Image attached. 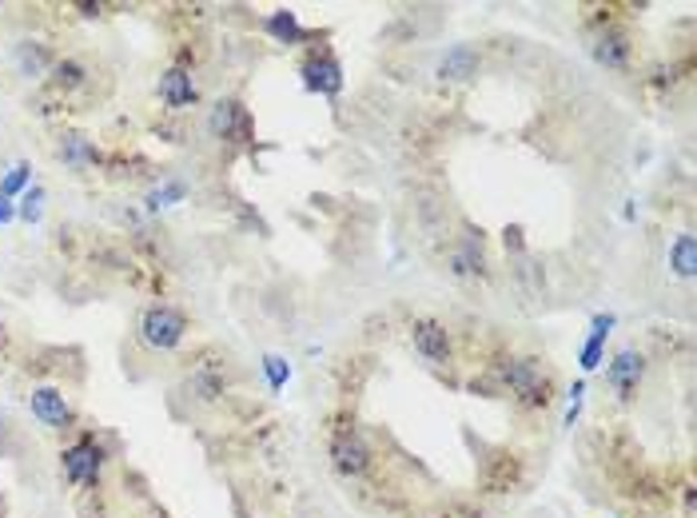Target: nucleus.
I'll return each mask as SVG.
<instances>
[{
	"instance_id": "obj_1",
	"label": "nucleus",
	"mask_w": 697,
	"mask_h": 518,
	"mask_svg": "<svg viewBox=\"0 0 697 518\" xmlns=\"http://www.w3.org/2000/svg\"><path fill=\"white\" fill-rule=\"evenodd\" d=\"M502 383L523 406H546L554 399V379L538 367V359H510L502 367Z\"/></svg>"
},
{
	"instance_id": "obj_2",
	"label": "nucleus",
	"mask_w": 697,
	"mask_h": 518,
	"mask_svg": "<svg viewBox=\"0 0 697 518\" xmlns=\"http://www.w3.org/2000/svg\"><path fill=\"white\" fill-rule=\"evenodd\" d=\"M183 335H188V319H183L180 308H167V303H156V308L144 311V319H139V339H144L147 347L156 351H172L183 344Z\"/></svg>"
},
{
	"instance_id": "obj_3",
	"label": "nucleus",
	"mask_w": 697,
	"mask_h": 518,
	"mask_svg": "<svg viewBox=\"0 0 697 518\" xmlns=\"http://www.w3.org/2000/svg\"><path fill=\"white\" fill-rule=\"evenodd\" d=\"M331 459H335V470H339V475L359 478V475H367V467H371V447L355 427H343V431H335V439H331Z\"/></svg>"
},
{
	"instance_id": "obj_4",
	"label": "nucleus",
	"mask_w": 697,
	"mask_h": 518,
	"mask_svg": "<svg viewBox=\"0 0 697 518\" xmlns=\"http://www.w3.org/2000/svg\"><path fill=\"white\" fill-rule=\"evenodd\" d=\"M208 128L216 140H247L251 136V120H247V108L239 100H219L208 116Z\"/></svg>"
},
{
	"instance_id": "obj_5",
	"label": "nucleus",
	"mask_w": 697,
	"mask_h": 518,
	"mask_svg": "<svg viewBox=\"0 0 697 518\" xmlns=\"http://www.w3.org/2000/svg\"><path fill=\"white\" fill-rule=\"evenodd\" d=\"M28 406H32V415L44 423V427L64 431L72 423V406H68V399H64V391H56V387H36V391L28 395Z\"/></svg>"
},
{
	"instance_id": "obj_6",
	"label": "nucleus",
	"mask_w": 697,
	"mask_h": 518,
	"mask_svg": "<svg viewBox=\"0 0 697 518\" xmlns=\"http://www.w3.org/2000/svg\"><path fill=\"white\" fill-rule=\"evenodd\" d=\"M303 85L311 92H319V96H339L343 92V68L339 60L331 57V52H319V57H311L303 64Z\"/></svg>"
},
{
	"instance_id": "obj_7",
	"label": "nucleus",
	"mask_w": 697,
	"mask_h": 518,
	"mask_svg": "<svg viewBox=\"0 0 697 518\" xmlns=\"http://www.w3.org/2000/svg\"><path fill=\"white\" fill-rule=\"evenodd\" d=\"M641 375H646V359H641L634 347L618 351V355H613V363L606 367V379H610V387H613V391L621 395V399H630V395L638 391Z\"/></svg>"
},
{
	"instance_id": "obj_8",
	"label": "nucleus",
	"mask_w": 697,
	"mask_h": 518,
	"mask_svg": "<svg viewBox=\"0 0 697 518\" xmlns=\"http://www.w3.org/2000/svg\"><path fill=\"white\" fill-rule=\"evenodd\" d=\"M100 462H104V459H100V451L84 439V442H76V447H68L60 455V470H64L68 483H96V478H100Z\"/></svg>"
},
{
	"instance_id": "obj_9",
	"label": "nucleus",
	"mask_w": 697,
	"mask_h": 518,
	"mask_svg": "<svg viewBox=\"0 0 697 518\" xmlns=\"http://www.w3.org/2000/svg\"><path fill=\"white\" fill-rule=\"evenodd\" d=\"M411 331H415L418 355L431 359V363H446V355H451V331H446L439 319H418Z\"/></svg>"
},
{
	"instance_id": "obj_10",
	"label": "nucleus",
	"mask_w": 697,
	"mask_h": 518,
	"mask_svg": "<svg viewBox=\"0 0 697 518\" xmlns=\"http://www.w3.org/2000/svg\"><path fill=\"white\" fill-rule=\"evenodd\" d=\"M478 64H482V57L470 49V44H454V49H446V57L439 60V80L462 85V80L478 76Z\"/></svg>"
},
{
	"instance_id": "obj_11",
	"label": "nucleus",
	"mask_w": 697,
	"mask_h": 518,
	"mask_svg": "<svg viewBox=\"0 0 697 518\" xmlns=\"http://www.w3.org/2000/svg\"><path fill=\"white\" fill-rule=\"evenodd\" d=\"M160 100L167 108H192L195 104V80L183 68H167L160 76Z\"/></svg>"
},
{
	"instance_id": "obj_12",
	"label": "nucleus",
	"mask_w": 697,
	"mask_h": 518,
	"mask_svg": "<svg viewBox=\"0 0 697 518\" xmlns=\"http://www.w3.org/2000/svg\"><path fill=\"white\" fill-rule=\"evenodd\" d=\"M594 60L606 64L613 72H621L630 64V36L626 32H602L598 40H594Z\"/></svg>"
},
{
	"instance_id": "obj_13",
	"label": "nucleus",
	"mask_w": 697,
	"mask_h": 518,
	"mask_svg": "<svg viewBox=\"0 0 697 518\" xmlns=\"http://www.w3.org/2000/svg\"><path fill=\"white\" fill-rule=\"evenodd\" d=\"M518 478H523V467H518L514 455H495L487 462V470H482V483H487V490H495V495L510 490Z\"/></svg>"
},
{
	"instance_id": "obj_14",
	"label": "nucleus",
	"mask_w": 697,
	"mask_h": 518,
	"mask_svg": "<svg viewBox=\"0 0 697 518\" xmlns=\"http://www.w3.org/2000/svg\"><path fill=\"white\" fill-rule=\"evenodd\" d=\"M669 267H674L677 280H693L697 272V239L690 231H682V236L674 239V247H669Z\"/></svg>"
},
{
	"instance_id": "obj_15",
	"label": "nucleus",
	"mask_w": 697,
	"mask_h": 518,
	"mask_svg": "<svg viewBox=\"0 0 697 518\" xmlns=\"http://www.w3.org/2000/svg\"><path fill=\"white\" fill-rule=\"evenodd\" d=\"M610 327H613L610 311L606 316H594V331H590V339H585V347H582V371H594V367L602 363V347H606Z\"/></svg>"
},
{
	"instance_id": "obj_16",
	"label": "nucleus",
	"mask_w": 697,
	"mask_h": 518,
	"mask_svg": "<svg viewBox=\"0 0 697 518\" xmlns=\"http://www.w3.org/2000/svg\"><path fill=\"white\" fill-rule=\"evenodd\" d=\"M16 64H21L24 76H40L49 68V52H44V44L24 40V44H16Z\"/></svg>"
},
{
	"instance_id": "obj_17",
	"label": "nucleus",
	"mask_w": 697,
	"mask_h": 518,
	"mask_svg": "<svg viewBox=\"0 0 697 518\" xmlns=\"http://www.w3.org/2000/svg\"><path fill=\"white\" fill-rule=\"evenodd\" d=\"M267 32L275 36V40H283V44H295V40H303V29H299V21H295V13H287V8H279V13L267 16Z\"/></svg>"
},
{
	"instance_id": "obj_18",
	"label": "nucleus",
	"mask_w": 697,
	"mask_h": 518,
	"mask_svg": "<svg viewBox=\"0 0 697 518\" xmlns=\"http://www.w3.org/2000/svg\"><path fill=\"white\" fill-rule=\"evenodd\" d=\"M60 160L64 164H72V168H84V164H92L96 160V147H92L84 136H64V144H60Z\"/></svg>"
},
{
	"instance_id": "obj_19",
	"label": "nucleus",
	"mask_w": 697,
	"mask_h": 518,
	"mask_svg": "<svg viewBox=\"0 0 697 518\" xmlns=\"http://www.w3.org/2000/svg\"><path fill=\"white\" fill-rule=\"evenodd\" d=\"M183 196H188V183H180V180H167V183H160V188H152V192H147V211L172 208V203H180Z\"/></svg>"
},
{
	"instance_id": "obj_20",
	"label": "nucleus",
	"mask_w": 697,
	"mask_h": 518,
	"mask_svg": "<svg viewBox=\"0 0 697 518\" xmlns=\"http://www.w3.org/2000/svg\"><path fill=\"white\" fill-rule=\"evenodd\" d=\"M28 180H32V168H28V164H13V168L4 172V180H0V196L13 200L16 192L28 188Z\"/></svg>"
},
{
	"instance_id": "obj_21",
	"label": "nucleus",
	"mask_w": 697,
	"mask_h": 518,
	"mask_svg": "<svg viewBox=\"0 0 697 518\" xmlns=\"http://www.w3.org/2000/svg\"><path fill=\"white\" fill-rule=\"evenodd\" d=\"M56 88H80L84 85V76H88V72H84V64H76V60H60L56 64Z\"/></svg>"
},
{
	"instance_id": "obj_22",
	"label": "nucleus",
	"mask_w": 697,
	"mask_h": 518,
	"mask_svg": "<svg viewBox=\"0 0 697 518\" xmlns=\"http://www.w3.org/2000/svg\"><path fill=\"white\" fill-rule=\"evenodd\" d=\"M40 211H44V188H40V183H32V188L24 192L21 219H28V224H36V219H40Z\"/></svg>"
},
{
	"instance_id": "obj_23",
	"label": "nucleus",
	"mask_w": 697,
	"mask_h": 518,
	"mask_svg": "<svg viewBox=\"0 0 697 518\" xmlns=\"http://www.w3.org/2000/svg\"><path fill=\"white\" fill-rule=\"evenodd\" d=\"M264 371H267V383H272V391H279V387L291 379V367H287V359H279V355H264Z\"/></svg>"
},
{
	"instance_id": "obj_24",
	"label": "nucleus",
	"mask_w": 697,
	"mask_h": 518,
	"mask_svg": "<svg viewBox=\"0 0 697 518\" xmlns=\"http://www.w3.org/2000/svg\"><path fill=\"white\" fill-rule=\"evenodd\" d=\"M523 228H506V252H523Z\"/></svg>"
},
{
	"instance_id": "obj_25",
	"label": "nucleus",
	"mask_w": 697,
	"mask_h": 518,
	"mask_svg": "<svg viewBox=\"0 0 697 518\" xmlns=\"http://www.w3.org/2000/svg\"><path fill=\"white\" fill-rule=\"evenodd\" d=\"M16 216V208H13V203H8L4 196H0V228H4L8 224V219H13Z\"/></svg>"
}]
</instances>
